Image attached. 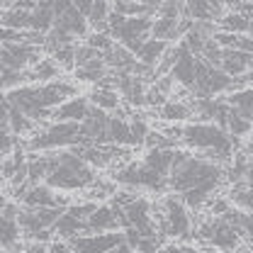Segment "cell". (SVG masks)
Returning <instances> with one entry per match:
<instances>
[{"instance_id":"obj_32","label":"cell","mask_w":253,"mask_h":253,"mask_svg":"<svg viewBox=\"0 0 253 253\" xmlns=\"http://www.w3.org/2000/svg\"><path fill=\"white\" fill-rule=\"evenodd\" d=\"M158 2H112V10L122 17H156Z\"/></svg>"},{"instance_id":"obj_7","label":"cell","mask_w":253,"mask_h":253,"mask_svg":"<svg viewBox=\"0 0 253 253\" xmlns=\"http://www.w3.org/2000/svg\"><path fill=\"white\" fill-rule=\"evenodd\" d=\"M195 241L202 244V249H210L214 253H234L244 246L241 234L221 217H200L197 226H195Z\"/></svg>"},{"instance_id":"obj_2","label":"cell","mask_w":253,"mask_h":253,"mask_svg":"<svg viewBox=\"0 0 253 253\" xmlns=\"http://www.w3.org/2000/svg\"><path fill=\"white\" fill-rule=\"evenodd\" d=\"M78 83L76 81H51V83H34V85H20L10 93H5V100L10 107L20 110L25 117H30L37 126L46 125L51 120V112L63 105L66 100L76 97Z\"/></svg>"},{"instance_id":"obj_12","label":"cell","mask_w":253,"mask_h":253,"mask_svg":"<svg viewBox=\"0 0 253 253\" xmlns=\"http://www.w3.org/2000/svg\"><path fill=\"white\" fill-rule=\"evenodd\" d=\"M22 207H27V210H54V207H71L73 202H71V197H66V195H59L56 190L46 188L44 183H39V185H30V188L25 190L22 195H20V200H17Z\"/></svg>"},{"instance_id":"obj_1","label":"cell","mask_w":253,"mask_h":253,"mask_svg":"<svg viewBox=\"0 0 253 253\" xmlns=\"http://www.w3.org/2000/svg\"><path fill=\"white\" fill-rule=\"evenodd\" d=\"M224 185H226V166H219L185 149L175 151L168 173V192L178 195L192 214L202 212L205 205L214 195H219Z\"/></svg>"},{"instance_id":"obj_26","label":"cell","mask_w":253,"mask_h":253,"mask_svg":"<svg viewBox=\"0 0 253 253\" xmlns=\"http://www.w3.org/2000/svg\"><path fill=\"white\" fill-rule=\"evenodd\" d=\"M214 30L224 34H249V20L234 5H226V12L214 22Z\"/></svg>"},{"instance_id":"obj_22","label":"cell","mask_w":253,"mask_h":253,"mask_svg":"<svg viewBox=\"0 0 253 253\" xmlns=\"http://www.w3.org/2000/svg\"><path fill=\"white\" fill-rule=\"evenodd\" d=\"M107 144H115V146H122V149H131V146H139L134 134H131V126H129V117H117V115H110V126H107Z\"/></svg>"},{"instance_id":"obj_34","label":"cell","mask_w":253,"mask_h":253,"mask_svg":"<svg viewBox=\"0 0 253 253\" xmlns=\"http://www.w3.org/2000/svg\"><path fill=\"white\" fill-rule=\"evenodd\" d=\"M224 131L231 136V139H244V136H249L253 134V125L251 122H246L234 107H231V112H229V117H226V125H224Z\"/></svg>"},{"instance_id":"obj_3","label":"cell","mask_w":253,"mask_h":253,"mask_svg":"<svg viewBox=\"0 0 253 253\" xmlns=\"http://www.w3.org/2000/svg\"><path fill=\"white\" fill-rule=\"evenodd\" d=\"M178 144L185 146V151H192L202 158H210L219 166H229L231 158L241 151L239 141L231 139L221 126L212 122H188L178 125Z\"/></svg>"},{"instance_id":"obj_6","label":"cell","mask_w":253,"mask_h":253,"mask_svg":"<svg viewBox=\"0 0 253 253\" xmlns=\"http://www.w3.org/2000/svg\"><path fill=\"white\" fill-rule=\"evenodd\" d=\"M83 144L85 141L81 136V125L46 122V125L37 126L32 136H27L25 151L27 154H51V151L76 149V146H83Z\"/></svg>"},{"instance_id":"obj_44","label":"cell","mask_w":253,"mask_h":253,"mask_svg":"<svg viewBox=\"0 0 253 253\" xmlns=\"http://www.w3.org/2000/svg\"><path fill=\"white\" fill-rule=\"evenodd\" d=\"M0 253H22V249H20V246H17V249H12V251H2V249H0Z\"/></svg>"},{"instance_id":"obj_38","label":"cell","mask_w":253,"mask_h":253,"mask_svg":"<svg viewBox=\"0 0 253 253\" xmlns=\"http://www.w3.org/2000/svg\"><path fill=\"white\" fill-rule=\"evenodd\" d=\"M17 146H20L17 136H12L7 126L0 125V156H5V154H12Z\"/></svg>"},{"instance_id":"obj_18","label":"cell","mask_w":253,"mask_h":253,"mask_svg":"<svg viewBox=\"0 0 253 253\" xmlns=\"http://www.w3.org/2000/svg\"><path fill=\"white\" fill-rule=\"evenodd\" d=\"M224 12H226V5L212 2V0H190L183 7V17H188L190 22H207V25H214Z\"/></svg>"},{"instance_id":"obj_31","label":"cell","mask_w":253,"mask_h":253,"mask_svg":"<svg viewBox=\"0 0 253 253\" xmlns=\"http://www.w3.org/2000/svg\"><path fill=\"white\" fill-rule=\"evenodd\" d=\"M168 46L170 44H166V42H158V39H146V44L139 49V54H136V61L144 63V66H149V68H156L158 61L163 59V54L168 51Z\"/></svg>"},{"instance_id":"obj_10","label":"cell","mask_w":253,"mask_h":253,"mask_svg":"<svg viewBox=\"0 0 253 253\" xmlns=\"http://www.w3.org/2000/svg\"><path fill=\"white\" fill-rule=\"evenodd\" d=\"M54 27L66 32L71 39H85L90 34L88 20L78 12L73 2L66 0H54Z\"/></svg>"},{"instance_id":"obj_30","label":"cell","mask_w":253,"mask_h":253,"mask_svg":"<svg viewBox=\"0 0 253 253\" xmlns=\"http://www.w3.org/2000/svg\"><path fill=\"white\" fill-rule=\"evenodd\" d=\"M226 102L246 120L253 125V88H241V90H234V93L226 95Z\"/></svg>"},{"instance_id":"obj_8","label":"cell","mask_w":253,"mask_h":253,"mask_svg":"<svg viewBox=\"0 0 253 253\" xmlns=\"http://www.w3.org/2000/svg\"><path fill=\"white\" fill-rule=\"evenodd\" d=\"M151 22L154 17H122L115 10H110L107 34L112 37V42H117L120 46H125L126 51L136 56L139 49L146 44V39H151Z\"/></svg>"},{"instance_id":"obj_43","label":"cell","mask_w":253,"mask_h":253,"mask_svg":"<svg viewBox=\"0 0 253 253\" xmlns=\"http://www.w3.org/2000/svg\"><path fill=\"white\" fill-rule=\"evenodd\" d=\"M110 253H134V251H131V249H129L126 244H120L117 249H112V251H110Z\"/></svg>"},{"instance_id":"obj_45","label":"cell","mask_w":253,"mask_h":253,"mask_svg":"<svg viewBox=\"0 0 253 253\" xmlns=\"http://www.w3.org/2000/svg\"><path fill=\"white\" fill-rule=\"evenodd\" d=\"M161 253H168V249H166V246H163V251H161Z\"/></svg>"},{"instance_id":"obj_13","label":"cell","mask_w":253,"mask_h":253,"mask_svg":"<svg viewBox=\"0 0 253 253\" xmlns=\"http://www.w3.org/2000/svg\"><path fill=\"white\" fill-rule=\"evenodd\" d=\"M115 76V90L120 93V100L129 105V110H139L144 107L146 100V88L151 85L149 81L131 76V73H112Z\"/></svg>"},{"instance_id":"obj_42","label":"cell","mask_w":253,"mask_h":253,"mask_svg":"<svg viewBox=\"0 0 253 253\" xmlns=\"http://www.w3.org/2000/svg\"><path fill=\"white\" fill-rule=\"evenodd\" d=\"M241 154H246V156H253V139H249V141L244 144V149H241Z\"/></svg>"},{"instance_id":"obj_19","label":"cell","mask_w":253,"mask_h":253,"mask_svg":"<svg viewBox=\"0 0 253 253\" xmlns=\"http://www.w3.org/2000/svg\"><path fill=\"white\" fill-rule=\"evenodd\" d=\"M90 112V100L88 95H76L71 100H66L51 112V122H71V125H81L85 120V115Z\"/></svg>"},{"instance_id":"obj_25","label":"cell","mask_w":253,"mask_h":253,"mask_svg":"<svg viewBox=\"0 0 253 253\" xmlns=\"http://www.w3.org/2000/svg\"><path fill=\"white\" fill-rule=\"evenodd\" d=\"M105 66L110 73H131L136 66V56L115 42V46L105 54Z\"/></svg>"},{"instance_id":"obj_40","label":"cell","mask_w":253,"mask_h":253,"mask_svg":"<svg viewBox=\"0 0 253 253\" xmlns=\"http://www.w3.org/2000/svg\"><path fill=\"white\" fill-rule=\"evenodd\" d=\"M241 15H246V20H249V34L253 37V2H239V5H234Z\"/></svg>"},{"instance_id":"obj_37","label":"cell","mask_w":253,"mask_h":253,"mask_svg":"<svg viewBox=\"0 0 253 253\" xmlns=\"http://www.w3.org/2000/svg\"><path fill=\"white\" fill-rule=\"evenodd\" d=\"M85 46H90V49H95V51H100L102 56L115 46V42H112V37L107 34V32H90L88 37H85V42H83Z\"/></svg>"},{"instance_id":"obj_29","label":"cell","mask_w":253,"mask_h":253,"mask_svg":"<svg viewBox=\"0 0 253 253\" xmlns=\"http://www.w3.org/2000/svg\"><path fill=\"white\" fill-rule=\"evenodd\" d=\"M175 151L178 149H151L144 154V166H149L151 170H156L158 175H166L170 173V166H173V158H175Z\"/></svg>"},{"instance_id":"obj_27","label":"cell","mask_w":253,"mask_h":253,"mask_svg":"<svg viewBox=\"0 0 253 253\" xmlns=\"http://www.w3.org/2000/svg\"><path fill=\"white\" fill-rule=\"evenodd\" d=\"M51 27H54V0L37 2L34 10L30 12V32L46 34Z\"/></svg>"},{"instance_id":"obj_46","label":"cell","mask_w":253,"mask_h":253,"mask_svg":"<svg viewBox=\"0 0 253 253\" xmlns=\"http://www.w3.org/2000/svg\"><path fill=\"white\" fill-rule=\"evenodd\" d=\"M0 49H2V44H0Z\"/></svg>"},{"instance_id":"obj_14","label":"cell","mask_w":253,"mask_h":253,"mask_svg":"<svg viewBox=\"0 0 253 253\" xmlns=\"http://www.w3.org/2000/svg\"><path fill=\"white\" fill-rule=\"evenodd\" d=\"M122 231L120 210L112 202H100L93 210V214L85 219V234H112Z\"/></svg>"},{"instance_id":"obj_16","label":"cell","mask_w":253,"mask_h":253,"mask_svg":"<svg viewBox=\"0 0 253 253\" xmlns=\"http://www.w3.org/2000/svg\"><path fill=\"white\" fill-rule=\"evenodd\" d=\"M156 115H158L161 122H175V125L195 122V115H192V105H190L188 93L173 95L170 100H166V102L156 110Z\"/></svg>"},{"instance_id":"obj_41","label":"cell","mask_w":253,"mask_h":253,"mask_svg":"<svg viewBox=\"0 0 253 253\" xmlns=\"http://www.w3.org/2000/svg\"><path fill=\"white\" fill-rule=\"evenodd\" d=\"M49 253H71V251H68V244H66V241L54 239V241L49 244Z\"/></svg>"},{"instance_id":"obj_21","label":"cell","mask_w":253,"mask_h":253,"mask_svg":"<svg viewBox=\"0 0 253 253\" xmlns=\"http://www.w3.org/2000/svg\"><path fill=\"white\" fill-rule=\"evenodd\" d=\"M73 5L88 20L90 32H107V17H110V10H112L110 2L97 0V2H73Z\"/></svg>"},{"instance_id":"obj_39","label":"cell","mask_w":253,"mask_h":253,"mask_svg":"<svg viewBox=\"0 0 253 253\" xmlns=\"http://www.w3.org/2000/svg\"><path fill=\"white\" fill-rule=\"evenodd\" d=\"M20 249H22V253H49V244H39V241H25Z\"/></svg>"},{"instance_id":"obj_33","label":"cell","mask_w":253,"mask_h":253,"mask_svg":"<svg viewBox=\"0 0 253 253\" xmlns=\"http://www.w3.org/2000/svg\"><path fill=\"white\" fill-rule=\"evenodd\" d=\"M5 126L10 129L12 136H32L34 129H37V125L32 122L30 117H25V115H22L20 110H15V107H10L7 120H5Z\"/></svg>"},{"instance_id":"obj_20","label":"cell","mask_w":253,"mask_h":253,"mask_svg":"<svg viewBox=\"0 0 253 253\" xmlns=\"http://www.w3.org/2000/svg\"><path fill=\"white\" fill-rule=\"evenodd\" d=\"M219 68L229 78H241L249 71H253V54L236 51V49H221Z\"/></svg>"},{"instance_id":"obj_17","label":"cell","mask_w":253,"mask_h":253,"mask_svg":"<svg viewBox=\"0 0 253 253\" xmlns=\"http://www.w3.org/2000/svg\"><path fill=\"white\" fill-rule=\"evenodd\" d=\"M107 126H110V115L90 105V112L81 122V136L85 144H107Z\"/></svg>"},{"instance_id":"obj_15","label":"cell","mask_w":253,"mask_h":253,"mask_svg":"<svg viewBox=\"0 0 253 253\" xmlns=\"http://www.w3.org/2000/svg\"><path fill=\"white\" fill-rule=\"evenodd\" d=\"M17 212H20V205L15 202H7V207L0 212V249L2 251H12L20 246L22 231L17 224Z\"/></svg>"},{"instance_id":"obj_9","label":"cell","mask_w":253,"mask_h":253,"mask_svg":"<svg viewBox=\"0 0 253 253\" xmlns=\"http://www.w3.org/2000/svg\"><path fill=\"white\" fill-rule=\"evenodd\" d=\"M63 214L61 207L54 210H27L20 207L17 212V224L20 231L25 236V241H39V244H51L54 241V224L59 221V217Z\"/></svg>"},{"instance_id":"obj_11","label":"cell","mask_w":253,"mask_h":253,"mask_svg":"<svg viewBox=\"0 0 253 253\" xmlns=\"http://www.w3.org/2000/svg\"><path fill=\"white\" fill-rule=\"evenodd\" d=\"M71 253H110L117 249L120 244H125V234L122 231H112V234H81L66 241Z\"/></svg>"},{"instance_id":"obj_24","label":"cell","mask_w":253,"mask_h":253,"mask_svg":"<svg viewBox=\"0 0 253 253\" xmlns=\"http://www.w3.org/2000/svg\"><path fill=\"white\" fill-rule=\"evenodd\" d=\"M173 90H175V83L170 76H161L156 78L149 88H146V100H144V107H151V110H158L166 100L173 97Z\"/></svg>"},{"instance_id":"obj_36","label":"cell","mask_w":253,"mask_h":253,"mask_svg":"<svg viewBox=\"0 0 253 253\" xmlns=\"http://www.w3.org/2000/svg\"><path fill=\"white\" fill-rule=\"evenodd\" d=\"M144 146H146V151H151V149H178V141L170 139L168 134H163L161 129H151L144 139Z\"/></svg>"},{"instance_id":"obj_4","label":"cell","mask_w":253,"mask_h":253,"mask_svg":"<svg viewBox=\"0 0 253 253\" xmlns=\"http://www.w3.org/2000/svg\"><path fill=\"white\" fill-rule=\"evenodd\" d=\"M97 180L95 170L71 149L49 154V170L44 185L56 192H88Z\"/></svg>"},{"instance_id":"obj_23","label":"cell","mask_w":253,"mask_h":253,"mask_svg":"<svg viewBox=\"0 0 253 253\" xmlns=\"http://www.w3.org/2000/svg\"><path fill=\"white\" fill-rule=\"evenodd\" d=\"M61 73H63L61 66L54 61L51 56H42V59H39V61L34 63L30 71L25 73V78L34 85V83H51V81H59V78H61Z\"/></svg>"},{"instance_id":"obj_28","label":"cell","mask_w":253,"mask_h":253,"mask_svg":"<svg viewBox=\"0 0 253 253\" xmlns=\"http://www.w3.org/2000/svg\"><path fill=\"white\" fill-rule=\"evenodd\" d=\"M88 100H90V105L97 107V110H102V112H117L120 107H122V100H120V93L115 90V88H102V85H95L90 95H88Z\"/></svg>"},{"instance_id":"obj_5","label":"cell","mask_w":253,"mask_h":253,"mask_svg":"<svg viewBox=\"0 0 253 253\" xmlns=\"http://www.w3.org/2000/svg\"><path fill=\"white\" fill-rule=\"evenodd\" d=\"M154 212H156V226L163 239H175V244H190L195 236L197 217L185 207V202L166 192L158 200H154Z\"/></svg>"},{"instance_id":"obj_35","label":"cell","mask_w":253,"mask_h":253,"mask_svg":"<svg viewBox=\"0 0 253 253\" xmlns=\"http://www.w3.org/2000/svg\"><path fill=\"white\" fill-rule=\"evenodd\" d=\"M224 195L229 197L231 207L253 214V188H229Z\"/></svg>"}]
</instances>
